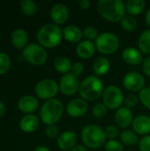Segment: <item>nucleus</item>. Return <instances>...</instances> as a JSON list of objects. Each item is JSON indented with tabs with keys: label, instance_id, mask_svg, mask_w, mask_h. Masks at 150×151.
I'll use <instances>...</instances> for the list:
<instances>
[{
	"label": "nucleus",
	"instance_id": "obj_1",
	"mask_svg": "<svg viewBox=\"0 0 150 151\" xmlns=\"http://www.w3.org/2000/svg\"><path fill=\"white\" fill-rule=\"evenodd\" d=\"M98 13L107 21L118 23L126 16V3L122 0H99L96 4Z\"/></svg>",
	"mask_w": 150,
	"mask_h": 151
},
{
	"label": "nucleus",
	"instance_id": "obj_2",
	"mask_svg": "<svg viewBox=\"0 0 150 151\" xmlns=\"http://www.w3.org/2000/svg\"><path fill=\"white\" fill-rule=\"evenodd\" d=\"M104 91L103 81L96 75H88L80 81L79 95L85 101L92 102L103 96Z\"/></svg>",
	"mask_w": 150,
	"mask_h": 151
},
{
	"label": "nucleus",
	"instance_id": "obj_3",
	"mask_svg": "<svg viewBox=\"0 0 150 151\" xmlns=\"http://www.w3.org/2000/svg\"><path fill=\"white\" fill-rule=\"evenodd\" d=\"M63 38V29L56 24H46L37 33L39 44L47 49L56 48L60 44Z\"/></svg>",
	"mask_w": 150,
	"mask_h": 151
},
{
	"label": "nucleus",
	"instance_id": "obj_4",
	"mask_svg": "<svg viewBox=\"0 0 150 151\" xmlns=\"http://www.w3.org/2000/svg\"><path fill=\"white\" fill-rule=\"evenodd\" d=\"M80 138L84 146L92 150H97L104 146L107 140L104 129L95 124L85 126L81 130Z\"/></svg>",
	"mask_w": 150,
	"mask_h": 151
},
{
	"label": "nucleus",
	"instance_id": "obj_5",
	"mask_svg": "<svg viewBox=\"0 0 150 151\" xmlns=\"http://www.w3.org/2000/svg\"><path fill=\"white\" fill-rule=\"evenodd\" d=\"M64 113V105L63 103L57 98L47 100L41 108L40 118L41 120L47 126L56 125Z\"/></svg>",
	"mask_w": 150,
	"mask_h": 151
},
{
	"label": "nucleus",
	"instance_id": "obj_6",
	"mask_svg": "<svg viewBox=\"0 0 150 151\" xmlns=\"http://www.w3.org/2000/svg\"><path fill=\"white\" fill-rule=\"evenodd\" d=\"M96 50L103 55H111L115 53L120 45L118 36L112 32H103L100 34L95 42Z\"/></svg>",
	"mask_w": 150,
	"mask_h": 151
},
{
	"label": "nucleus",
	"instance_id": "obj_7",
	"mask_svg": "<svg viewBox=\"0 0 150 151\" xmlns=\"http://www.w3.org/2000/svg\"><path fill=\"white\" fill-rule=\"evenodd\" d=\"M103 103L110 110H118L122 107L125 101L124 93L120 88L115 85H110L103 93Z\"/></svg>",
	"mask_w": 150,
	"mask_h": 151
},
{
	"label": "nucleus",
	"instance_id": "obj_8",
	"mask_svg": "<svg viewBox=\"0 0 150 151\" xmlns=\"http://www.w3.org/2000/svg\"><path fill=\"white\" fill-rule=\"evenodd\" d=\"M22 57L34 65H42L48 59V53L42 46L37 43H30L22 51Z\"/></svg>",
	"mask_w": 150,
	"mask_h": 151
},
{
	"label": "nucleus",
	"instance_id": "obj_9",
	"mask_svg": "<svg viewBox=\"0 0 150 151\" xmlns=\"http://www.w3.org/2000/svg\"><path fill=\"white\" fill-rule=\"evenodd\" d=\"M34 91L38 98L50 100L53 99L57 95L59 91V85L54 80L43 79L36 84Z\"/></svg>",
	"mask_w": 150,
	"mask_h": 151
},
{
	"label": "nucleus",
	"instance_id": "obj_10",
	"mask_svg": "<svg viewBox=\"0 0 150 151\" xmlns=\"http://www.w3.org/2000/svg\"><path fill=\"white\" fill-rule=\"evenodd\" d=\"M58 85H59V91L63 95L71 96L76 94L77 92H79L80 81L78 76L74 75L72 73H69L64 74L61 77Z\"/></svg>",
	"mask_w": 150,
	"mask_h": 151
},
{
	"label": "nucleus",
	"instance_id": "obj_11",
	"mask_svg": "<svg viewBox=\"0 0 150 151\" xmlns=\"http://www.w3.org/2000/svg\"><path fill=\"white\" fill-rule=\"evenodd\" d=\"M125 88L130 92H141L146 85L144 76L138 72H129L123 78Z\"/></svg>",
	"mask_w": 150,
	"mask_h": 151
},
{
	"label": "nucleus",
	"instance_id": "obj_12",
	"mask_svg": "<svg viewBox=\"0 0 150 151\" xmlns=\"http://www.w3.org/2000/svg\"><path fill=\"white\" fill-rule=\"evenodd\" d=\"M88 102L80 97L71 100L66 105L67 114L74 119L84 116L88 111Z\"/></svg>",
	"mask_w": 150,
	"mask_h": 151
},
{
	"label": "nucleus",
	"instance_id": "obj_13",
	"mask_svg": "<svg viewBox=\"0 0 150 151\" xmlns=\"http://www.w3.org/2000/svg\"><path fill=\"white\" fill-rule=\"evenodd\" d=\"M133 114L132 110L128 109L126 106H122L116 111L115 113V122L116 125L122 129H127L132 126L133 121Z\"/></svg>",
	"mask_w": 150,
	"mask_h": 151
},
{
	"label": "nucleus",
	"instance_id": "obj_14",
	"mask_svg": "<svg viewBox=\"0 0 150 151\" xmlns=\"http://www.w3.org/2000/svg\"><path fill=\"white\" fill-rule=\"evenodd\" d=\"M78 135L75 132L68 130L58 135L57 146L62 151H71L76 145Z\"/></svg>",
	"mask_w": 150,
	"mask_h": 151
},
{
	"label": "nucleus",
	"instance_id": "obj_15",
	"mask_svg": "<svg viewBox=\"0 0 150 151\" xmlns=\"http://www.w3.org/2000/svg\"><path fill=\"white\" fill-rule=\"evenodd\" d=\"M50 17L54 21V24H65L69 18V9L65 4L62 3H57L52 6L50 10Z\"/></svg>",
	"mask_w": 150,
	"mask_h": 151
},
{
	"label": "nucleus",
	"instance_id": "obj_16",
	"mask_svg": "<svg viewBox=\"0 0 150 151\" xmlns=\"http://www.w3.org/2000/svg\"><path fill=\"white\" fill-rule=\"evenodd\" d=\"M123 60L130 65H139L143 63L144 58L139 49L134 47H127L122 52Z\"/></svg>",
	"mask_w": 150,
	"mask_h": 151
},
{
	"label": "nucleus",
	"instance_id": "obj_17",
	"mask_svg": "<svg viewBox=\"0 0 150 151\" xmlns=\"http://www.w3.org/2000/svg\"><path fill=\"white\" fill-rule=\"evenodd\" d=\"M133 130L139 135H148L150 134V116L139 115L134 118L132 124Z\"/></svg>",
	"mask_w": 150,
	"mask_h": 151
},
{
	"label": "nucleus",
	"instance_id": "obj_18",
	"mask_svg": "<svg viewBox=\"0 0 150 151\" xmlns=\"http://www.w3.org/2000/svg\"><path fill=\"white\" fill-rule=\"evenodd\" d=\"M96 51L95 44L92 41L83 40L80 42L75 49L76 55L81 59H89L91 58Z\"/></svg>",
	"mask_w": 150,
	"mask_h": 151
},
{
	"label": "nucleus",
	"instance_id": "obj_19",
	"mask_svg": "<svg viewBox=\"0 0 150 151\" xmlns=\"http://www.w3.org/2000/svg\"><path fill=\"white\" fill-rule=\"evenodd\" d=\"M65 40L72 43H79L83 37V30L76 25H68L63 29Z\"/></svg>",
	"mask_w": 150,
	"mask_h": 151
},
{
	"label": "nucleus",
	"instance_id": "obj_20",
	"mask_svg": "<svg viewBox=\"0 0 150 151\" xmlns=\"http://www.w3.org/2000/svg\"><path fill=\"white\" fill-rule=\"evenodd\" d=\"M39 102L36 97L33 96H24L18 102V107L20 111L24 113H33L38 109Z\"/></svg>",
	"mask_w": 150,
	"mask_h": 151
},
{
	"label": "nucleus",
	"instance_id": "obj_21",
	"mask_svg": "<svg viewBox=\"0 0 150 151\" xmlns=\"http://www.w3.org/2000/svg\"><path fill=\"white\" fill-rule=\"evenodd\" d=\"M40 125L39 118L34 114H27L24 116L19 122L20 129L25 133L34 132Z\"/></svg>",
	"mask_w": 150,
	"mask_h": 151
},
{
	"label": "nucleus",
	"instance_id": "obj_22",
	"mask_svg": "<svg viewBox=\"0 0 150 151\" xmlns=\"http://www.w3.org/2000/svg\"><path fill=\"white\" fill-rule=\"evenodd\" d=\"M111 68V63L110 60L105 57H99L97 58L92 65V69L95 73V75L96 76H103L108 73Z\"/></svg>",
	"mask_w": 150,
	"mask_h": 151
},
{
	"label": "nucleus",
	"instance_id": "obj_23",
	"mask_svg": "<svg viewBox=\"0 0 150 151\" xmlns=\"http://www.w3.org/2000/svg\"><path fill=\"white\" fill-rule=\"evenodd\" d=\"M28 35L26 30L22 28H17L11 35V42L17 49H25L27 47Z\"/></svg>",
	"mask_w": 150,
	"mask_h": 151
},
{
	"label": "nucleus",
	"instance_id": "obj_24",
	"mask_svg": "<svg viewBox=\"0 0 150 151\" xmlns=\"http://www.w3.org/2000/svg\"><path fill=\"white\" fill-rule=\"evenodd\" d=\"M146 2L144 0H128L126 2V11L128 15L139 16L145 9Z\"/></svg>",
	"mask_w": 150,
	"mask_h": 151
},
{
	"label": "nucleus",
	"instance_id": "obj_25",
	"mask_svg": "<svg viewBox=\"0 0 150 151\" xmlns=\"http://www.w3.org/2000/svg\"><path fill=\"white\" fill-rule=\"evenodd\" d=\"M54 68L56 69V71H57L60 73L63 74H66L71 73L72 71V64L71 62V60L64 56L58 57L54 60Z\"/></svg>",
	"mask_w": 150,
	"mask_h": 151
},
{
	"label": "nucleus",
	"instance_id": "obj_26",
	"mask_svg": "<svg viewBox=\"0 0 150 151\" xmlns=\"http://www.w3.org/2000/svg\"><path fill=\"white\" fill-rule=\"evenodd\" d=\"M120 141L122 144L129 147L135 146L136 144H139L140 142L138 134L133 130H130V129H125L124 131L121 132Z\"/></svg>",
	"mask_w": 150,
	"mask_h": 151
},
{
	"label": "nucleus",
	"instance_id": "obj_27",
	"mask_svg": "<svg viewBox=\"0 0 150 151\" xmlns=\"http://www.w3.org/2000/svg\"><path fill=\"white\" fill-rule=\"evenodd\" d=\"M138 49L142 54H150V29L141 32L138 38Z\"/></svg>",
	"mask_w": 150,
	"mask_h": 151
},
{
	"label": "nucleus",
	"instance_id": "obj_28",
	"mask_svg": "<svg viewBox=\"0 0 150 151\" xmlns=\"http://www.w3.org/2000/svg\"><path fill=\"white\" fill-rule=\"evenodd\" d=\"M121 27L126 32H133L138 27V21L135 17L131 15H126L120 21Z\"/></svg>",
	"mask_w": 150,
	"mask_h": 151
},
{
	"label": "nucleus",
	"instance_id": "obj_29",
	"mask_svg": "<svg viewBox=\"0 0 150 151\" xmlns=\"http://www.w3.org/2000/svg\"><path fill=\"white\" fill-rule=\"evenodd\" d=\"M20 9L24 14L32 16L36 12V4L32 0H23L20 3Z\"/></svg>",
	"mask_w": 150,
	"mask_h": 151
},
{
	"label": "nucleus",
	"instance_id": "obj_30",
	"mask_svg": "<svg viewBox=\"0 0 150 151\" xmlns=\"http://www.w3.org/2000/svg\"><path fill=\"white\" fill-rule=\"evenodd\" d=\"M100 35L97 28L94 26H87L83 29V36H85L86 40L88 41H95L98 38Z\"/></svg>",
	"mask_w": 150,
	"mask_h": 151
},
{
	"label": "nucleus",
	"instance_id": "obj_31",
	"mask_svg": "<svg viewBox=\"0 0 150 151\" xmlns=\"http://www.w3.org/2000/svg\"><path fill=\"white\" fill-rule=\"evenodd\" d=\"M108 112V108L103 103H97L95 104L92 110L93 116L96 119H103L107 115Z\"/></svg>",
	"mask_w": 150,
	"mask_h": 151
},
{
	"label": "nucleus",
	"instance_id": "obj_32",
	"mask_svg": "<svg viewBox=\"0 0 150 151\" xmlns=\"http://www.w3.org/2000/svg\"><path fill=\"white\" fill-rule=\"evenodd\" d=\"M11 66L10 57L4 52H0V75L6 73Z\"/></svg>",
	"mask_w": 150,
	"mask_h": 151
},
{
	"label": "nucleus",
	"instance_id": "obj_33",
	"mask_svg": "<svg viewBox=\"0 0 150 151\" xmlns=\"http://www.w3.org/2000/svg\"><path fill=\"white\" fill-rule=\"evenodd\" d=\"M104 134L106 139L109 140H116V138L120 134L119 127L117 125H109L104 129Z\"/></svg>",
	"mask_w": 150,
	"mask_h": 151
},
{
	"label": "nucleus",
	"instance_id": "obj_34",
	"mask_svg": "<svg viewBox=\"0 0 150 151\" xmlns=\"http://www.w3.org/2000/svg\"><path fill=\"white\" fill-rule=\"evenodd\" d=\"M139 100L147 109L150 110V87L144 88L141 92H139Z\"/></svg>",
	"mask_w": 150,
	"mask_h": 151
},
{
	"label": "nucleus",
	"instance_id": "obj_35",
	"mask_svg": "<svg viewBox=\"0 0 150 151\" xmlns=\"http://www.w3.org/2000/svg\"><path fill=\"white\" fill-rule=\"evenodd\" d=\"M105 151H125L124 146L121 142L117 140H109L104 144Z\"/></svg>",
	"mask_w": 150,
	"mask_h": 151
},
{
	"label": "nucleus",
	"instance_id": "obj_36",
	"mask_svg": "<svg viewBox=\"0 0 150 151\" xmlns=\"http://www.w3.org/2000/svg\"><path fill=\"white\" fill-rule=\"evenodd\" d=\"M139 96H136L135 94H130L127 96L125 97V101L124 104L126 105V107H127L128 109L132 110L133 108H135L139 103Z\"/></svg>",
	"mask_w": 150,
	"mask_h": 151
},
{
	"label": "nucleus",
	"instance_id": "obj_37",
	"mask_svg": "<svg viewBox=\"0 0 150 151\" xmlns=\"http://www.w3.org/2000/svg\"><path fill=\"white\" fill-rule=\"evenodd\" d=\"M138 145L140 151H150V134L143 136Z\"/></svg>",
	"mask_w": 150,
	"mask_h": 151
},
{
	"label": "nucleus",
	"instance_id": "obj_38",
	"mask_svg": "<svg viewBox=\"0 0 150 151\" xmlns=\"http://www.w3.org/2000/svg\"><path fill=\"white\" fill-rule=\"evenodd\" d=\"M45 134L49 138H56L58 135V128L57 127L56 125H50L47 126L46 129H45Z\"/></svg>",
	"mask_w": 150,
	"mask_h": 151
},
{
	"label": "nucleus",
	"instance_id": "obj_39",
	"mask_svg": "<svg viewBox=\"0 0 150 151\" xmlns=\"http://www.w3.org/2000/svg\"><path fill=\"white\" fill-rule=\"evenodd\" d=\"M83 71H84V65H83L82 63H80V62H75V63L72 64V71H71L72 73H73L74 75H76V76L79 77L83 73Z\"/></svg>",
	"mask_w": 150,
	"mask_h": 151
},
{
	"label": "nucleus",
	"instance_id": "obj_40",
	"mask_svg": "<svg viewBox=\"0 0 150 151\" xmlns=\"http://www.w3.org/2000/svg\"><path fill=\"white\" fill-rule=\"evenodd\" d=\"M142 71L148 77H150V56L146 58L142 63Z\"/></svg>",
	"mask_w": 150,
	"mask_h": 151
},
{
	"label": "nucleus",
	"instance_id": "obj_41",
	"mask_svg": "<svg viewBox=\"0 0 150 151\" xmlns=\"http://www.w3.org/2000/svg\"><path fill=\"white\" fill-rule=\"evenodd\" d=\"M78 4H79L80 9L88 10L91 6V1L90 0H79Z\"/></svg>",
	"mask_w": 150,
	"mask_h": 151
},
{
	"label": "nucleus",
	"instance_id": "obj_42",
	"mask_svg": "<svg viewBox=\"0 0 150 151\" xmlns=\"http://www.w3.org/2000/svg\"><path fill=\"white\" fill-rule=\"evenodd\" d=\"M71 151H88V149L84 145H76Z\"/></svg>",
	"mask_w": 150,
	"mask_h": 151
},
{
	"label": "nucleus",
	"instance_id": "obj_43",
	"mask_svg": "<svg viewBox=\"0 0 150 151\" xmlns=\"http://www.w3.org/2000/svg\"><path fill=\"white\" fill-rule=\"evenodd\" d=\"M145 21H146V24L147 26L149 27L150 29V8L148 10L146 15H145Z\"/></svg>",
	"mask_w": 150,
	"mask_h": 151
},
{
	"label": "nucleus",
	"instance_id": "obj_44",
	"mask_svg": "<svg viewBox=\"0 0 150 151\" xmlns=\"http://www.w3.org/2000/svg\"><path fill=\"white\" fill-rule=\"evenodd\" d=\"M5 113V106L4 104L0 101V119H2V117L4 115Z\"/></svg>",
	"mask_w": 150,
	"mask_h": 151
},
{
	"label": "nucleus",
	"instance_id": "obj_45",
	"mask_svg": "<svg viewBox=\"0 0 150 151\" xmlns=\"http://www.w3.org/2000/svg\"><path fill=\"white\" fill-rule=\"evenodd\" d=\"M34 151H50V149L48 148V147H46V146H39V147H37L35 150Z\"/></svg>",
	"mask_w": 150,
	"mask_h": 151
}]
</instances>
